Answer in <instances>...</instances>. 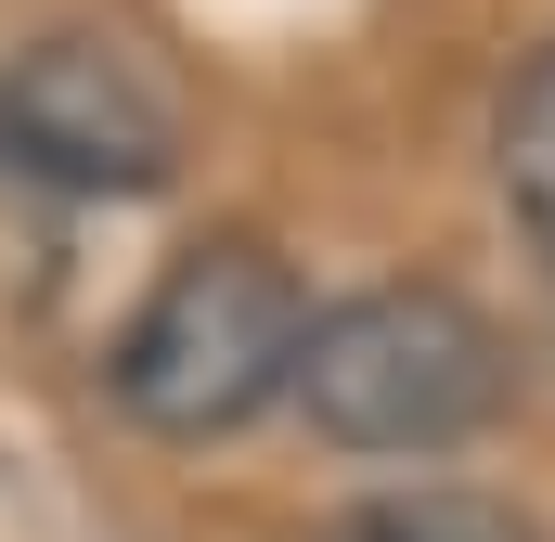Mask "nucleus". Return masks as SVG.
<instances>
[{"mask_svg": "<svg viewBox=\"0 0 555 542\" xmlns=\"http://www.w3.org/2000/svg\"><path fill=\"white\" fill-rule=\"evenodd\" d=\"M297 401L336 452H452L517 401V362H504L491 310H465L452 284H362V297L310 310Z\"/></svg>", "mask_w": 555, "mask_h": 542, "instance_id": "obj_1", "label": "nucleus"}, {"mask_svg": "<svg viewBox=\"0 0 555 542\" xmlns=\"http://www.w3.org/2000/svg\"><path fill=\"white\" fill-rule=\"evenodd\" d=\"M297 349H310V297L259 233H207L155 271V297L117 336V401L155 439H220L259 401L297 388Z\"/></svg>", "mask_w": 555, "mask_h": 542, "instance_id": "obj_2", "label": "nucleus"}, {"mask_svg": "<svg viewBox=\"0 0 555 542\" xmlns=\"http://www.w3.org/2000/svg\"><path fill=\"white\" fill-rule=\"evenodd\" d=\"M181 168V104L155 91L130 39H26L0 65V181H39V194H155Z\"/></svg>", "mask_w": 555, "mask_h": 542, "instance_id": "obj_3", "label": "nucleus"}, {"mask_svg": "<svg viewBox=\"0 0 555 542\" xmlns=\"http://www.w3.org/2000/svg\"><path fill=\"white\" fill-rule=\"evenodd\" d=\"M336 542H543L517 504H491V491H375V504H349Z\"/></svg>", "mask_w": 555, "mask_h": 542, "instance_id": "obj_4", "label": "nucleus"}, {"mask_svg": "<svg viewBox=\"0 0 555 542\" xmlns=\"http://www.w3.org/2000/svg\"><path fill=\"white\" fill-rule=\"evenodd\" d=\"M504 207L555 246V52L504 91Z\"/></svg>", "mask_w": 555, "mask_h": 542, "instance_id": "obj_5", "label": "nucleus"}]
</instances>
